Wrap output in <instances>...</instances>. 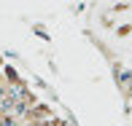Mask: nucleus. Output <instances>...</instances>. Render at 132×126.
Instances as JSON below:
<instances>
[{"label":"nucleus","instance_id":"1","mask_svg":"<svg viewBox=\"0 0 132 126\" xmlns=\"http://www.w3.org/2000/svg\"><path fill=\"white\" fill-rule=\"evenodd\" d=\"M0 97H3V89H0Z\"/></svg>","mask_w":132,"mask_h":126}]
</instances>
